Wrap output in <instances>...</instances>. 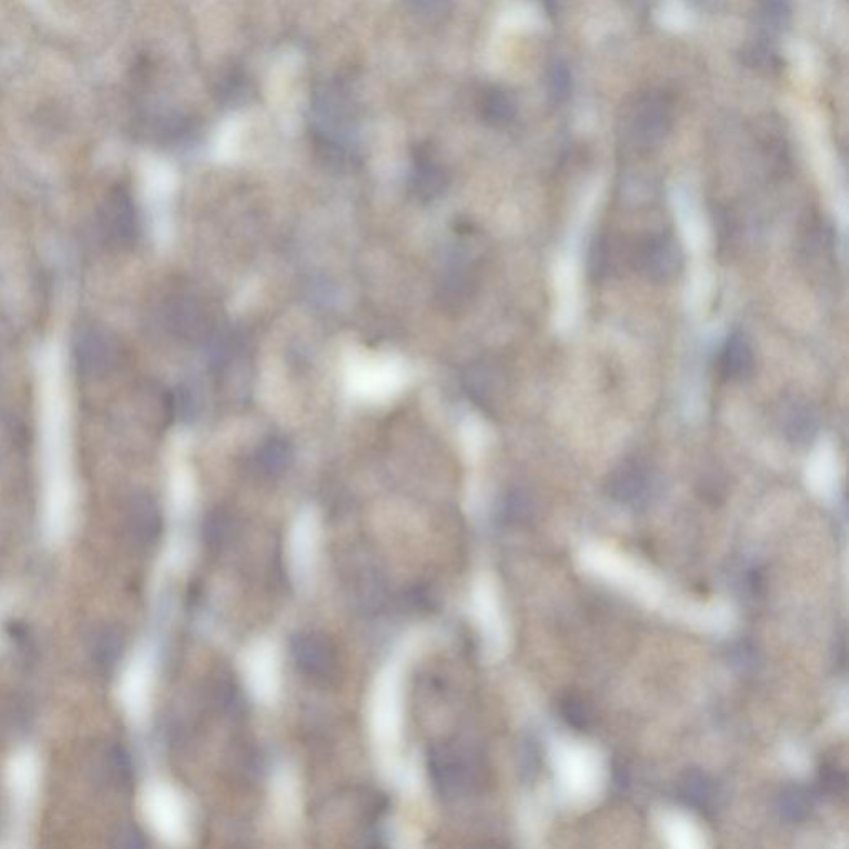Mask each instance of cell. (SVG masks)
I'll return each instance as SVG.
<instances>
[{"instance_id":"cell-1","label":"cell","mask_w":849,"mask_h":849,"mask_svg":"<svg viewBox=\"0 0 849 849\" xmlns=\"http://www.w3.org/2000/svg\"><path fill=\"white\" fill-rule=\"evenodd\" d=\"M40 760L32 748H20L5 765V793L9 806V821L2 843L5 848H24L30 835V821L39 798Z\"/></svg>"},{"instance_id":"cell-2","label":"cell","mask_w":849,"mask_h":849,"mask_svg":"<svg viewBox=\"0 0 849 849\" xmlns=\"http://www.w3.org/2000/svg\"><path fill=\"white\" fill-rule=\"evenodd\" d=\"M675 100L664 90L641 93L627 110V131L641 150H652L674 127Z\"/></svg>"},{"instance_id":"cell-3","label":"cell","mask_w":849,"mask_h":849,"mask_svg":"<svg viewBox=\"0 0 849 849\" xmlns=\"http://www.w3.org/2000/svg\"><path fill=\"white\" fill-rule=\"evenodd\" d=\"M141 811L156 838L181 845L188 836L185 803L170 785L151 783L141 796Z\"/></svg>"},{"instance_id":"cell-4","label":"cell","mask_w":849,"mask_h":849,"mask_svg":"<svg viewBox=\"0 0 849 849\" xmlns=\"http://www.w3.org/2000/svg\"><path fill=\"white\" fill-rule=\"evenodd\" d=\"M155 682V657L150 649H138L131 655L118 684V700L133 722L145 719L150 710Z\"/></svg>"},{"instance_id":"cell-5","label":"cell","mask_w":849,"mask_h":849,"mask_svg":"<svg viewBox=\"0 0 849 849\" xmlns=\"http://www.w3.org/2000/svg\"><path fill=\"white\" fill-rule=\"evenodd\" d=\"M631 262L647 281L665 284L677 276L682 254L679 244L670 234H651L636 243L632 249Z\"/></svg>"},{"instance_id":"cell-6","label":"cell","mask_w":849,"mask_h":849,"mask_svg":"<svg viewBox=\"0 0 849 849\" xmlns=\"http://www.w3.org/2000/svg\"><path fill=\"white\" fill-rule=\"evenodd\" d=\"M73 354L83 374L98 377L117 367L120 345L108 330L87 326L80 329L75 337Z\"/></svg>"},{"instance_id":"cell-7","label":"cell","mask_w":849,"mask_h":849,"mask_svg":"<svg viewBox=\"0 0 849 849\" xmlns=\"http://www.w3.org/2000/svg\"><path fill=\"white\" fill-rule=\"evenodd\" d=\"M606 490L607 495L621 505H642L654 490L651 468L637 458H627L611 471Z\"/></svg>"},{"instance_id":"cell-8","label":"cell","mask_w":849,"mask_h":849,"mask_svg":"<svg viewBox=\"0 0 849 849\" xmlns=\"http://www.w3.org/2000/svg\"><path fill=\"white\" fill-rule=\"evenodd\" d=\"M102 228L107 238L117 246H131L135 243L140 224L136 213L135 201L123 188H115L108 193L100 214Z\"/></svg>"},{"instance_id":"cell-9","label":"cell","mask_w":849,"mask_h":849,"mask_svg":"<svg viewBox=\"0 0 849 849\" xmlns=\"http://www.w3.org/2000/svg\"><path fill=\"white\" fill-rule=\"evenodd\" d=\"M778 423L786 440L795 445H806L815 438L820 428V418L810 403L800 398H790L778 413Z\"/></svg>"},{"instance_id":"cell-10","label":"cell","mask_w":849,"mask_h":849,"mask_svg":"<svg viewBox=\"0 0 849 849\" xmlns=\"http://www.w3.org/2000/svg\"><path fill=\"white\" fill-rule=\"evenodd\" d=\"M448 176L442 163L427 146H418L413 155L412 190L423 201H432L447 190Z\"/></svg>"},{"instance_id":"cell-11","label":"cell","mask_w":849,"mask_h":849,"mask_svg":"<svg viewBox=\"0 0 849 849\" xmlns=\"http://www.w3.org/2000/svg\"><path fill=\"white\" fill-rule=\"evenodd\" d=\"M677 796L690 810L707 813L719 803V786L709 773L687 770L677 782Z\"/></svg>"},{"instance_id":"cell-12","label":"cell","mask_w":849,"mask_h":849,"mask_svg":"<svg viewBox=\"0 0 849 849\" xmlns=\"http://www.w3.org/2000/svg\"><path fill=\"white\" fill-rule=\"evenodd\" d=\"M720 375L727 380H742L752 374L753 350L740 332L728 337L719 359Z\"/></svg>"},{"instance_id":"cell-13","label":"cell","mask_w":849,"mask_h":849,"mask_svg":"<svg viewBox=\"0 0 849 849\" xmlns=\"http://www.w3.org/2000/svg\"><path fill=\"white\" fill-rule=\"evenodd\" d=\"M475 276L466 262L458 261L448 269L440 284V299L448 306L460 307L475 294Z\"/></svg>"},{"instance_id":"cell-14","label":"cell","mask_w":849,"mask_h":849,"mask_svg":"<svg viewBox=\"0 0 849 849\" xmlns=\"http://www.w3.org/2000/svg\"><path fill=\"white\" fill-rule=\"evenodd\" d=\"M478 113L481 120L491 127H506L515 120L516 105L505 90L490 87L483 90L478 98Z\"/></svg>"},{"instance_id":"cell-15","label":"cell","mask_w":849,"mask_h":849,"mask_svg":"<svg viewBox=\"0 0 849 849\" xmlns=\"http://www.w3.org/2000/svg\"><path fill=\"white\" fill-rule=\"evenodd\" d=\"M374 720L375 732L379 735L380 740L385 745H390L398 733L397 692H395L393 680H385L382 689L377 694Z\"/></svg>"},{"instance_id":"cell-16","label":"cell","mask_w":849,"mask_h":849,"mask_svg":"<svg viewBox=\"0 0 849 849\" xmlns=\"http://www.w3.org/2000/svg\"><path fill=\"white\" fill-rule=\"evenodd\" d=\"M249 679L262 699H272L277 689L276 657L271 647L259 646L249 657Z\"/></svg>"},{"instance_id":"cell-17","label":"cell","mask_w":849,"mask_h":849,"mask_svg":"<svg viewBox=\"0 0 849 849\" xmlns=\"http://www.w3.org/2000/svg\"><path fill=\"white\" fill-rule=\"evenodd\" d=\"M813 810L811 791L803 785H786L777 798V811L780 818L788 823H801Z\"/></svg>"},{"instance_id":"cell-18","label":"cell","mask_w":849,"mask_h":849,"mask_svg":"<svg viewBox=\"0 0 849 849\" xmlns=\"http://www.w3.org/2000/svg\"><path fill=\"white\" fill-rule=\"evenodd\" d=\"M168 317L173 329L185 337H198L206 329V317L201 307L191 299H180L171 304Z\"/></svg>"},{"instance_id":"cell-19","label":"cell","mask_w":849,"mask_h":849,"mask_svg":"<svg viewBox=\"0 0 849 849\" xmlns=\"http://www.w3.org/2000/svg\"><path fill=\"white\" fill-rule=\"evenodd\" d=\"M559 714L569 727L578 730V732H583V730H588L591 727V705L586 702L583 695L576 694V692H568L559 699Z\"/></svg>"},{"instance_id":"cell-20","label":"cell","mask_w":849,"mask_h":849,"mask_svg":"<svg viewBox=\"0 0 849 849\" xmlns=\"http://www.w3.org/2000/svg\"><path fill=\"white\" fill-rule=\"evenodd\" d=\"M291 447L286 440L279 437H271L262 443L258 450V463L262 470L267 473H281L291 463Z\"/></svg>"},{"instance_id":"cell-21","label":"cell","mask_w":849,"mask_h":849,"mask_svg":"<svg viewBox=\"0 0 849 849\" xmlns=\"http://www.w3.org/2000/svg\"><path fill=\"white\" fill-rule=\"evenodd\" d=\"M501 377L496 370L488 369V367H478L473 370L468 379L470 390L475 395L476 400L481 403H491L495 400L498 392H503L501 387Z\"/></svg>"},{"instance_id":"cell-22","label":"cell","mask_w":849,"mask_h":849,"mask_svg":"<svg viewBox=\"0 0 849 849\" xmlns=\"http://www.w3.org/2000/svg\"><path fill=\"white\" fill-rule=\"evenodd\" d=\"M818 786L826 795H841L846 790V773L843 768L828 763L818 773Z\"/></svg>"},{"instance_id":"cell-23","label":"cell","mask_w":849,"mask_h":849,"mask_svg":"<svg viewBox=\"0 0 849 849\" xmlns=\"http://www.w3.org/2000/svg\"><path fill=\"white\" fill-rule=\"evenodd\" d=\"M571 92V73L564 65L556 64L549 73V95L554 102H564Z\"/></svg>"},{"instance_id":"cell-24","label":"cell","mask_w":849,"mask_h":849,"mask_svg":"<svg viewBox=\"0 0 849 849\" xmlns=\"http://www.w3.org/2000/svg\"><path fill=\"white\" fill-rule=\"evenodd\" d=\"M758 5L767 24H780L790 14V0H758Z\"/></svg>"},{"instance_id":"cell-25","label":"cell","mask_w":849,"mask_h":849,"mask_svg":"<svg viewBox=\"0 0 849 849\" xmlns=\"http://www.w3.org/2000/svg\"><path fill=\"white\" fill-rule=\"evenodd\" d=\"M314 546H316V539L311 538V534L299 533L297 538H294V559H296L297 569L309 568Z\"/></svg>"},{"instance_id":"cell-26","label":"cell","mask_w":849,"mask_h":849,"mask_svg":"<svg viewBox=\"0 0 849 849\" xmlns=\"http://www.w3.org/2000/svg\"><path fill=\"white\" fill-rule=\"evenodd\" d=\"M412 9L423 17H440L447 12L452 0H408Z\"/></svg>"},{"instance_id":"cell-27","label":"cell","mask_w":849,"mask_h":849,"mask_svg":"<svg viewBox=\"0 0 849 849\" xmlns=\"http://www.w3.org/2000/svg\"><path fill=\"white\" fill-rule=\"evenodd\" d=\"M14 606V592L9 588L0 589V622L9 614L10 607Z\"/></svg>"}]
</instances>
